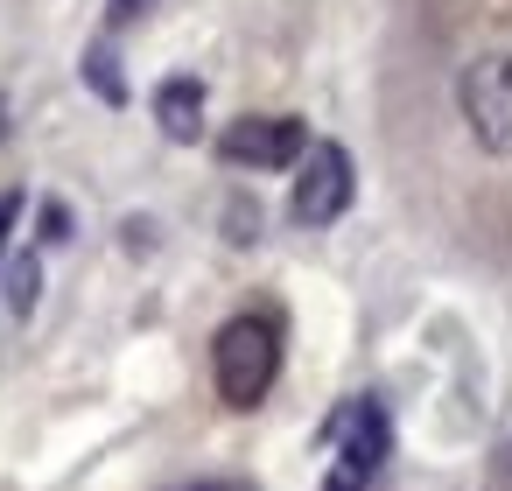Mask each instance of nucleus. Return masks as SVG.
Returning a JSON list of instances; mask_svg holds the SVG:
<instances>
[{
	"instance_id": "f257e3e1",
	"label": "nucleus",
	"mask_w": 512,
	"mask_h": 491,
	"mask_svg": "<svg viewBox=\"0 0 512 491\" xmlns=\"http://www.w3.org/2000/svg\"><path fill=\"white\" fill-rule=\"evenodd\" d=\"M281 372V330L267 316H232L218 337H211V379H218V400L225 407H260L267 386Z\"/></svg>"
},
{
	"instance_id": "f03ea898",
	"label": "nucleus",
	"mask_w": 512,
	"mask_h": 491,
	"mask_svg": "<svg viewBox=\"0 0 512 491\" xmlns=\"http://www.w3.org/2000/svg\"><path fill=\"white\" fill-rule=\"evenodd\" d=\"M456 99H463V120H470V134H477V148L512 155V57H477V64H463Z\"/></svg>"
},
{
	"instance_id": "7ed1b4c3",
	"label": "nucleus",
	"mask_w": 512,
	"mask_h": 491,
	"mask_svg": "<svg viewBox=\"0 0 512 491\" xmlns=\"http://www.w3.org/2000/svg\"><path fill=\"white\" fill-rule=\"evenodd\" d=\"M218 155L239 169H295L309 155V127L295 113H246L218 134Z\"/></svg>"
},
{
	"instance_id": "20e7f679",
	"label": "nucleus",
	"mask_w": 512,
	"mask_h": 491,
	"mask_svg": "<svg viewBox=\"0 0 512 491\" xmlns=\"http://www.w3.org/2000/svg\"><path fill=\"white\" fill-rule=\"evenodd\" d=\"M351 155L337 148V141H309V155L295 162V197H288V211H295V225H337L344 218V204H351Z\"/></svg>"
},
{
	"instance_id": "39448f33",
	"label": "nucleus",
	"mask_w": 512,
	"mask_h": 491,
	"mask_svg": "<svg viewBox=\"0 0 512 491\" xmlns=\"http://www.w3.org/2000/svg\"><path fill=\"white\" fill-rule=\"evenodd\" d=\"M386 407L379 400H351L344 414H337V463H330V477H323V491H365L372 477H379V463H386Z\"/></svg>"
},
{
	"instance_id": "423d86ee",
	"label": "nucleus",
	"mask_w": 512,
	"mask_h": 491,
	"mask_svg": "<svg viewBox=\"0 0 512 491\" xmlns=\"http://www.w3.org/2000/svg\"><path fill=\"white\" fill-rule=\"evenodd\" d=\"M155 120L169 141H197L204 134V85L197 78H162L155 85Z\"/></svg>"
},
{
	"instance_id": "0eeeda50",
	"label": "nucleus",
	"mask_w": 512,
	"mask_h": 491,
	"mask_svg": "<svg viewBox=\"0 0 512 491\" xmlns=\"http://www.w3.org/2000/svg\"><path fill=\"white\" fill-rule=\"evenodd\" d=\"M36 288H43V267H36V253H22L15 274H8V309L29 316V309H36Z\"/></svg>"
},
{
	"instance_id": "6e6552de",
	"label": "nucleus",
	"mask_w": 512,
	"mask_h": 491,
	"mask_svg": "<svg viewBox=\"0 0 512 491\" xmlns=\"http://www.w3.org/2000/svg\"><path fill=\"white\" fill-rule=\"evenodd\" d=\"M85 78H92V92H99L106 106H120V99H127V78L113 71V50H92V57H85Z\"/></svg>"
},
{
	"instance_id": "1a4fd4ad",
	"label": "nucleus",
	"mask_w": 512,
	"mask_h": 491,
	"mask_svg": "<svg viewBox=\"0 0 512 491\" xmlns=\"http://www.w3.org/2000/svg\"><path fill=\"white\" fill-rule=\"evenodd\" d=\"M15 218H22V197L8 190V197H0V260H8V232H15Z\"/></svg>"
},
{
	"instance_id": "9d476101",
	"label": "nucleus",
	"mask_w": 512,
	"mask_h": 491,
	"mask_svg": "<svg viewBox=\"0 0 512 491\" xmlns=\"http://www.w3.org/2000/svg\"><path fill=\"white\" fill-rule=\"evenodd\" d=\"M134 15H148V0H113V8H106V22H113V29H127Z\"/></svg>"
},
{
	"instance_id": "9b49d317",
	"label": "nucleus",
	"mask_w": 512,
	"mask_h": 491,
	"mask_svg": "<svg viewBox=\"0 0 512 491\" xmlns=\"http://www.w3.org/2000/svg\"><path fill=\"white\" fill-rule=\"evenodd\" d=\"M190 491H246V484H190Z\"/></svg>"
},
{
	"instance_id": "f8f14e48",
	"label": "nucleus",
	"mask_w": 512,
	"mask_h": 491,
	"mask_svg": "<svg viewBox=\"0 0 512 491\" xmlns=\"http://www.w3.org/2000/svg\"><path fill=\"white\" fill-rule=\"evenodd\" d=\"M0 141H8V99H0Z\"/></svg>"
}]
</instances>
